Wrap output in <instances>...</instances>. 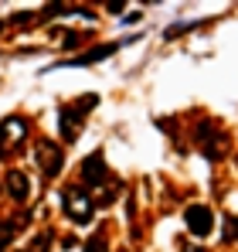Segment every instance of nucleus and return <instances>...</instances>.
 <instances>
[{
  "mask_svg": "<svg viewBox=\"0 0 238 252\" xmlns=\"http://www.w3.org/2000/svg\"><path fill=\"white\" fill-rule=\"evenodd\" d=\"M61 164H65V150L55 140H41L38 143V167L44 170V177H58Z\"/></svg>",
  "mask_w": 238,
  "mask_h": 252,
  "instance_id": "4",
  "label": "nucleus"
},
{
  "mask_svg": "<svg viewBox=\"0 0 238 252\" xmlns=\"http://www.w3.org/2000/svg\"><path fill=\"white\" fill-rule=\"evenodd\" d=\"M85 252H109V249H106L102 239H89V242H85Z\"/></svg>",
  "mask_w": 238,
  "mask_h": 252,
  "instance_id": "12",
  "label": "nucleus"
},
{
  "mask_svg": "<svg viewBox=\"0 0 238 252\" xmlns=\"http://www.w3.org/2000/svg\"><path fill=\"white\" fill-rule=\"evenodd\" d=\"M51 242H55V235L44 232V235H38V239L31 242V249H28V252H48V249H51Z\"/></svg>",
  "mask_w": 238,
  "mask_h": 252,
  "instance_id": "11",
  "label": "nucleus"
},
{
  "mask_svg": "<svg viewBox=\"0 0 238 252\" xmlns=\"http://www.w3.org/2000/svg\"><path fill=\"white\" fill-rule=\"evenodd\" d=\"M184 221H187V232H191V235L208 239V232H211V225H214V215H211L208 205H191V208L184 211Z\"/></svg>",
  "mask_w": 238,
  "mask_h": 252,
  "instance_id": "5",
  "label": "nucleus"
},
{
  "mask_svg": "<svg viewBox=\"0 0 238 252\" xmlns=\"http://www.w3.org/2000/svg\"><path fill=\"white\" fill-rule=\"evenodd\" d=\"M184 252H204V249H184Z\"/></svg>",
  "mask_w": 238,
  "mask_h": 252,
  "instance_id": "15",
  "label": "nucleus"
},
{
  "mask_svg": "<svg viewBox=\"0 0 238 252\" xmlns=\"http://www.w3.org/2000/svg\"><path fill=\"white\" fill-rule=\"evenodd\" d=\"M194 136H198V143H201V154H204L208 160H221V157H225V136L218 133V126L211 123V120H204V123H198V129H194Z\"/></svg>",
  "mask_w": 238,
  "mask_h": 252,
  "instance_id": "2",
  "label": "nucleus"
},
{
  "mask_svg": "<svg viewBox=\"0 0 238 252\" xmlns=\"http://www.w3.org/2000/svg\"><path fill=\"white\" fill-rule=\"evenodd\" d=\"M58 120H61V140H65V143H75V140L82 136V113H79V109L61 106Z\"/></svg>",
  "mask_w": 238,
  "mask_h": 252,
  "instance_id": "6",
  "label": "nucleus"
},
{
  "mask_svg": "<svg viewBox=\"0 0 238 252\" xmlns=\"http://www.w3.org/2000/svg\"><path fill=\"white\" fill-rule=\"evenodd\" d=\"M10 21H14V24H28V21H31V10H21V14H14Z\"/></svg>",
  "mask_w": 238,
  "mask_h": 252,
  "instance_id": "13",
  "label": "nucleus"
},
{
  "mask_svg": "<svg viewBox=\"0 0 238 252\" xmlns=\"http://www.w3.org/2000/svg\"><path fill=\"white\" fill-rule=\"evenodd\" d=\"M0 31H3V24H0Z\"/></svg>",
  "mask_w": 238,
  "mask_h": 252,
  "instance_id": "16",
  "label": "nucleus"
},
{
  "mask_svg": "<svg viewBox=\"0 0 238 252\" xmlns=\"http://www.w3.org/2000/svg\"><path fill=\"white\" fill-rule=\"evenodd\" d=\"M119 44H95V48H89L85 55H79V58H72L68 62V68H82V65H92V62H102V58H109V55H116Z\"/></svg>",
  "mask_w": 238,
  "mask_h": 252,
  "instance_id": "7",
  "label": "nucleus"
},
{
  "mask_svg": "<svg viewBox=\"0 0 238 252\" xmlns=\"http://www.w3.org/2000/svg\"><path fill=\"white\" fill-rule=\"evenodd\" d=\"M7 154V136H3V129H0V157Z\"/></svg>",
  "mask_w": 238,
  "mask_h": 252,
  "instance_id": "14",
  "label": "nucleus"
},
{
  "mask_svg": "<svg viewBox=\"0 0 238 252\" xmlns=\"http://www.w3.org/2000/svg\"><path fill=\"white\" fill-rule=\"evenodd\" d=\"M221 239H225V242H238V218H235V215L225 218V232H221Z\"/></svg>",
  "mask_w": 238,
  "mask_h": 252,
  "instance_id": "9",
  "label": "nucleus"
},
{
  "mask_svg": "<svg viewBox=\"0 0 238 252\" xmlns=\"http://www.w3.org/2000/svg\"><path fill=\"white\" fill-rule=\"evenodd\" d=\"M82 181H85L89 188H106V184H113V174L106 167V157H102V154H89V157L82 160Z\"/></svg>",
  "mask_w": 238,
  "mask_h": 252,
  "instance_id": "3",
  "label": "nucleus"
},
{
  "mask_svg": "<svg viewBox=\"0 0 238 252\" xmlns=\"http://www.w3.org/2000/svg\"><path fill=\"white\" fill-rule=\"evenodd\" d=\"M7 194H10L17 205H24V201H28L31 184H28V177H24L21 170H10V174H7Z\"/></svg>",
  "mask_w": 238,
  "mask_h": 252,
  "instance_id": "8",
  "label": "nucleus"
},
{
  "mask_svg": "<svg viewBox=\"0 0 238 252\" xmlns=\"http://www.w3.org/2000/svg\"><path fill=\"white\" fill-rule=\"evenodd\" d=\"M61 201H65V215H68L75 225H89V221H92L95 201L85 194V188H65V191H61Z\"/></svg>",
  "mask_w": 238,
  "mask_h": 252,
  "instance_id": "1",
  "label": "nucleus"
},
{
  "mask_svg": "<svg viewBox=\"0 0 238 252\" xmlns=\"http://www.w3.org/2000/svg\"><path fill=\"white\" fill-rule=\"evenodd\" d=\"M14 242V221H0V252Z\"/></svg>",
  "mask_w": 238,
  "mask_h": 252,
  "instance_id": "10",
  "label": "nucleus"
}]
</instances>
